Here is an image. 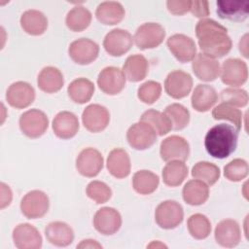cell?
<instances>
[{"instance_id":"6da1fadb","label":"cell","mask_w":249,"mask_h":249,"mask_svg":"<svg viewBox=\"0 0 249 249\" xmlns=\"http://www.w3.org/2000/svg\"><path fill=\"white\" fill-rule=\"evenodd\" d=\"M196 35L202 53L210 57H223L231 50L232 42L227 28L214 19H200L196 25Z\"/></svg>"},{"instance_id":"f1b7e54d","label":"cell","mask_w":249,"mask_h":249,"mask_svg":"<svg viewBox=\"0 0 249 249\" xmlns=\"http://www.w3.org/2000/svg\"><path fill=\"white\" fill-rule=\"evenodd\" d=\"M148 60L142 54L129 55L123 66V72L125 79L134 83L144 80L148 74Z\"/></svg>"},{"instance_id":"8d00e7d4","label":"cell","mask_w":249,"mask_h":249,"mask_svg":"<svg viewBox=\"0 0 249 249\" xmlns=\"http://www.w3.org/2000/svg\"><path fill=\"white\" fill-rule=\"evenodd\" d=\"M192 175L206 185H214L220 178L219 167L208 161H198L192 168Z\"/></svg>"},{"instance_id":"d590c367","label":"cell","mask_w":249,"mask_h":249,"mask_svg":"<svg viewBox=\"0 0 249 249\" xmlns=\"http://www.w3.org/2000/svg\"><path fill=\"white\" fill-rule=\"evenodd\" d=\"M140 121L150 124L154 128L156 133L160 136L167 134L172 129L171 122L168 117L164 113H161L155 109H149L145 111L142 114Z\"/></svg>"},{"instance_id":"7dc6e473","label":"cell","mask_w":249,"mask_h":249,"mask_svg":"<svg viewBox=\"0 0 249 249\" xmlns=\"http://www.w3.org/2000/svg\"><path fill=\"white\" fill-rule=\"evenodd\" d=\"M1 201H0V207L1 209L5 208L6 206L10 205L11 201H12V197H13V194L12 191L10 189V187L8 185H6L5 183H1Z\"/></svg>"},{"instance_id":"d4e9b609","label":"cell","mask_w":249,"mask_h":249,"mask_svg":"<svg viewBox=\"0 0 249 249\" xmlns=\"http://www.w3.org/2000/svg\"><path fill=\"white\" fill-rule=\"evenodd\" d=\"M107 169L118 179L124 178L130 173V159L127 152L122 148L112 150L107 158Z\"/></svg>"},{"instance_id":"e575fe53","label":"cell","mask_w":249,"mask_h":249,"mask_svg":"<svg viewBox=\"0 0 249 249\" xmlns=\"http://www.w3.org/2000/svg\"><path fill=\"white\" fill-rule=\"evenodd\" d=\"M91 21V13L83 6L71 9L65 18L66 26L74 32H81L89 27Z\"/></svg>"},{"instance_id":"bcb514c9","label":"cell","mask_w":249,"mask_h":249,"mask_svg":"<svg viewBox=\"0 0 249 249\" xmlns=\"http://www.w3.org/2000/svg\"><path fill=\"white\" fill-rule=\"evenodd\" d=\"M190 12L196 18H204L209 15L207 1H191Z\"/></svg>"},{"instance_id":"d6986e66","label":"cell","mask_w":249,"mask_h":249,"mask_svg":"<svg viewBox=\"0 0 249 249\" xmlns=\"http://www.w3.org/2000/svg\"><path fill=\"white\" fill-rule=\"evenodd\" d=\"M216 242L223 247H235L241 239V231L238 223L232 219H225L219 222L214 232Z\"/></svg>"},{"instance_id":"7402d4cb","label":"cell","mask_w":249,"mask_h":249,"mask_svg":"<svg viewBox=\"0 0 249 249\" xmlns=\"http://www.w3.org/2000/svg\"><path fill=\"white\" fill-rule=\"evenodd\" d=\"M53 130L60 139L74 137L79 130V121L77 116L68 111L59 112L53 120Z\"/></svg>"},{"instance_id":"4316f807","label":"cell","mask_w":249,"mask_h":249,"mask_svg":"<svg viewBox=\"0 0 249 249\" xmlns=\"http://www.w3.org/2000/svg\"><path fill=\"white\" fill-rule=\"evenodd\" d=\"M218 95L215 89L209 85H197L192 94L191 102L193 108L197 112L210 110L217 102Z\"/></svg>"},{"instance_id":"9a60e30c","label":"cell","mask_w":249,"mask_h":249,"mask_svg":"<svg viewBox=\"0 0 249 249\" xmlns=\"http://www.w3.org/2000/svg\"><path fill=\"white\" fill-rule=\"evenodd\" d=\"M84 126L90 132L104 130L110 122V113L106 107L99 104L87 106L82 114Z\"/></svg>"},{"instance_id":"8992f818","label":"cell","mask_w":249,"mask_h":249,"mask_svg":"<svg viewBox=\"0 0 249 249\" xmlns=\"http://www.w3.org/2000/svg\"><path fill=\"white\" fill-rule=\"evenodd\" d=\"M48 196L39 190L28 192L20 201L21 213L28 219L42 218L49 210Z\"/></svg>"},{"instance_id":"ab89813d","label":"cell","mask_w":249,"mask_h":249,"mask_svg":"<svg viewBox=\"0 0 249 249\" xmlns=\"http://www.w3.org/2000/svg\"><path fill=\"white\" fill-rule=\"evenodd\" d=\"M212 117L215 120H226L233 124V126L239 131L242 125V113L233 106L221 103L212 111Z\"/></svg>"},{"instance_id":"4dcf8cb0","label":"cell","mask_w":249,"mask_h":249,"mask_svg":"<svg viewBox=\"0 0 249 249\" xmlns=\"http://www.w3.org/2000/svg\"><path fill=\"white\" fill-rule=\"evenodd\" d=\"M182 196L186 203L190 205H200L208 199L209 188L200 180H191L185 184Z\"/></svg>"},{"instance_id":"5bb4252c","label":"cell","mask_w":249,"mask_h":249,"mask_svg":"<svg viewBox=\"0 0 249 249\" xmlns=\"http://www.w3.org/2000/svg\"><path fill=\"white\" fill-rule=\"evenodd\" d=\"M103 167V157L94 148H86L81 151L76 160L78 172L85 177H94L98 175Z\"/></svg>"},{"instance_id":"ee69618b","label":"cell","mask_w":249,"mask_h":249,"mask_svg":"<svg viewBox=\"0 0 249 249\" xmlns=\"http://www.w3.org/2000/svg\"><path fill=\"white\" fill-rule=\"evenodd\" d=\"M161 86L156 81H147L142 84L137 90V96L143 103L153 104L160 96Z\"/></svg>"},{"instance_id":"484cf974","label":"cell","mask_w":249,"mask_h":249,"mask_svg":"<svg viewBox=\"0 0 249 249\" xmlns=\"http://www.w3.org/2000/svg\"><path fill=\"white\" fill-rule=\"evenodd\" d=\"M125 12L123 5L116 1H105L100 3L95 11V17L102 24L115 25L124 18Z\"/></svg>"},{"instance_id":"277c9868","label":"cell","mask_w":249,"mask_h":249,"mask_svg":"<svg viewBox=\"0 0 249 249\" xmlns=\"http://www.w3.org/2000/svg\"><path fill=\"white\" fill-rule=\"evenodd\" d=\"M18 124L24 135L29 138H38L46 132L49 126V120L43 111L30 109L21 114Z\"/></svg>"},{"instance_id":"ffe728a7","label":"cell","mask_w":249,"mask_h":249,"mask_svg":"<svg viewBox=\"0 0 249 249\" xmlns=\"http://www.w3.org/2000/svg\"><path fill=\"white\" fill-rule=\"evenodd\" d=\"M13 240L18 249H38L42 246V236L30 224L18 225L13 231Z\"/></svg>"},{"instance_id":"b9f144b4","label":"cell","mask_w":249,"mask_h":249,"mask_svg":"<svg viewBox=\"0 0 249 249\" xmlns=\"http://www.w3.org/2000/svg\"><path fill=\"white\" fill-rule=\"evenodd\" d=\"M220 98L222 103L233 106L244 107L248 103V93L246 90L235 88H228L220 92Z\"/></svg>"},{"instance_id":"ac0fdd59","label":"cell","mask_w":249,"mask_h":249,"mask_svg":"<svg viewBox=\"0 0 249 249\" xmlns=\"http://www.w3.org/2000/svg\"><path fill=\"white\" fill-rule=\"evenodd\" d=\"M7 102L14 108L23 109L28 107L35 99L33 87L22 81L13 83L6 92Z\"/></svg>"},{"instance_id":"e0dca14e","label":"cell","mask_w":249,"mask_h":249,"mask_svg":"<svg viewBox=\"0 0 249 249\" xmlns=\"http://www.w3.org/2000/svg\"><path fill=\"white\" fill-rule=\"evenodd\" d=\"M93 226L98 232L104 235L114 234L122 226L121 214L115 208L102 207L94 214Z\"/></svg>"},{"instance_id":"2e32d148","label":"cell","mask_w":249,"mask_h":249,"mask_svg":"<svg viewBox=\"0 0 249 249\" xmlns=\"http://www.w3.org/2000/svg\"><path fill=\"white\" fill-rule=\"evenodd\" d=\"M167 47L180 62H190L196 55L195 41L184 34H174L167 39Z\"/></svg>"},{"instance_id":"cb8c5ba5","label":"cell","mask_w":249,"mask_h":249,"mask_svg":"<svg viewBox=\"0 0 249 249\" xmlns=\"http://www.w3.org/2000/svg\"><path fill=\"white\" fill-rule=\"evenodd\" d=\"M217 14L223 19L242 21L248 16V1H217Z\"/></svg>"},{"instance_id":"52a82bcc","label":"cell","mask_w":249,"mask_h":249,"mask_svg":"<svg viewBox=\"0 0 249 249\" xmlns=\"http://www.w3.org/2000/svg\"><path fill=\"white\" fill-rule=\"evenodd\" d=\"M126 139L133 149L146 150L157 141V133L150 124L140 121L127 129Z\"/></svg>"},{"instance_id":"7c38bea8","label":"cell","mask_w":249,"mask_h":249,"mask_svg":"<svg viewBox=\"0 0 249 249\" xmlns=\"http://www.w3.org/2000/svg\"><path fill=\"white\" fill-rule=\"evenodd\" d=\"M99 89L106 94L116 95L120 93L125 86V76L118 67L108 66L101 70L97 77Z\"/></svg>"},{"instance_id":"f35d334b","label":"cell","mask_w":249,"mask_h":249,"mask_svg":"<svg viewBox=\"0 0 249 249\" xmlns=\"http://www.w3.org/2000/svg\"><path fill=\"white\" fill-rule=\"evenodd\" d=\"M163 113L170 120L172 129L180 130L189 124L190 112L185 106L179 103H172L168 105Z\"/></svg>"},{"instance_id":"603a6c76","label":"cell","mask_w":249,"mask_h":249,"mask_svg":"<svg viewBox=\"0 0 249 249\" xmlns=\"http://www.w3.org/2000/svg\"><path fill=\"white\" fill-rule=\"evenodd\" d=\"M45 235L50 243L59 247L68 246L74 240L72 228L68 224L60 221L49 223L45 228Z\"/></svg>"},{"instance_id":"9c48e42d","label":"cell","mask_w":249,"mask_h":249,"mask_svg":"<svg viewBox=\"0 0 249 249\" xmlns=\"http://www.w3.org/2000/svg\"><path fill=\"white\" fill-rule=\"evenodd\" d=\"M220 73L222 82L231 87L242 86L248 78L247 65L239 58L226 59L223 62Z\"/></svg>"},{"instance_id":"1f68e13d","label":"cell","mask_w":249,"mask_h":249,"mask_svg":"<svg viewBox=\"0 0 249 249\" xmlns=\"http://www.w3.org/2000/svg\"><path fill=\"white\" fill-rule=\"evenodd\" d=\"M69 97L78 104H84L90 100L94 93V85L86 78H78L70 83L67 88Z\"/></svg>"},{"instance_id":"c3c4849f","label":"cell","mask_w":249,"mask_h":249,"mask_svg":"<svg viewBox=\"0 0 249 249\" xmlns=\"http://www.w3.org/2000/svg\"><path fill=\"white\" fill-rule=\"evenodd\" d=\"M102 246L95 240L85 239L82 240L80 244L77 245V248H101Z\"/></svg>"},{"instance_id":"ba28073f","label":"cell","mask_w":249,"mask_h":249,"mask_svg":"<svg viewBox=\"0 0 249 249\" xmlns=\"http://www.w3.org/2000/svg\"><path fill=\"white\" fill-rule=\"evenodd\" d=\"M68 53L75 63L87 65L96 59L99 53V47L90 39L80 38L70 44Z\"/></svg>"},{"instance_id":"d6a6232c","label":"cell","mask_w":249,"mask_h":249,"mask_svg":"<svg viewBox=\"0 0 249 249\" xmlns=\"http://www.w3.org/2000/svg\"><path fill=\"white\" fill-rule=\"evenodd\" d=\"M188 175V167L181 160H170L162 169L163 183L169 187L182 184Z\"/></svg>"},{"instance_id":"3957f363","label":"cell","mask_w":249,"mask_h":249,"mask_svg":"<svg viewBox=\"0 0 249 249\" xmlns=\"http://www.w3.org/2000/svg\"><path fill=\"white\" fill-rule=\"evenodd\" d=\"M184 218V211L181 204L175 200H165L160 202L155 211L156 223L165 230L178 227Z\"/></svg>"},{"instance_id":"7bdbcfd3","label":"cell","mask_w":249,"mask_h":249,"mask_svg":"<svg viewBox=\"0 0 249 249\" xmlns=\"http://www.w3.org/2000/svg\"><path fill=\"white\" fill-rule=\"evenodd\" d=\"M87 196L96 203H105L112 196V191L107 184L101 181H91L86 189Z\"/></svg>"},{"instance_id":"30bf717a","label":"cell","mask_w":249,"mask_h":249,"mask_svg":"<svg viewBox=\"0 0 249 249\" xmlns=\"http://www.w3.org/2000/svg\"><path fill=\"white\" fill-rule=\"evenodd\" d=\"M160 154L164 161H185L190 155V146L185 138L178 135H171L161 141Z\"/></svg>"},{"instance_id":"f6af8a7d","label":"cell","mask_w":249,"mask_h":249,"mask_svg":"<svg viewBox=\"0 0 249 249\" xmlns=\"http://www.w3.org/2000/svg\"><path fill=\"white\" fill-rule=\"evenodd\" d=\"M168 11L176 16H181L190 11L191 1L187 0H170L166 2Z\"/></svg>"},{"instance_id":"7a4b0ae2","label":"cell","mask_w":249,"mask_h":249,"mask_svg":"<svg viewBox=\"0 0 249 249\" xmlns=\"http://www.w3.org/2000/svg\"><path fill=\"white\" fill-rule=\"evenodd\" d=\"M237 138L238 130L234 126L219 124L207 131L204 138V146L211 157L226 159L235 151Z\"/></svg>"},{"instance_id":"4fadbf2b","label":"cell","mask_w":249,"mask_h":249,"mask_svg":"<svg viewBox=\"0 0 249 249\" xmlns=\"http://www.w3.org/2000/svg\"><path fill=\"white\" fill-rule=\"evenodd\" d=\"M133 44L131 34L124 29L116 28L106 34L103 40L105 51L112 56H121L126 53Z\"/></svg>"},{"instance_id":"44dd1931","label":"cell","mask_w":249,"mask_h":249,"mask_svg":"<svg viewBox=\"0 0 249 249\" xmlns=\"http://www.w3.org/2000/svg\"><path fill=\"white\" fill-rule=\"evenodd\" d=\"M193 72L201 81L212 82L220 75V63L202 53H197L192 63Z\"/></svg>"},{"instance_id":"836d02e7","label":"cell","mask_w":249,"mask_h":249,"mask_svg":"<svg viewBox=\"0 0 249 249\" xmlns=\"http://www.w3.org/2000/svg\"><path fill=\"white\" fill-rule=\"evenodd\" d=\"M160 183L159 176L149 170H139L132 177V186L136 193L140 195H150L154 193Z\"/></svg>"},{"instance_id":"8fae6325","label":"cell","mask_w":249,"mask_h":249,"mask_svg":"<svg viewBox=\"0 0 249 249\" xmlns=\"http://www.w3.org/2000/svg\"><path fill=\"white\" fill-rule=\"evenodd\" d=\"M192 88V76L182 70H174L170 72L164 81V89L166 93L174 99L186 97L190 93Z\"/></svg>"},{"instance_id":"5b68a950","label":"cell","mask_w":249,"mask_h":249,"mask_svg":"<svg viewBox=\"0 0 249 249\" xmlns=\"http://www.w3.org/2000/svg\"><path fill=\"white\" fill-rule=\"evenodd\" d=\"M165 37V30L156 22H146L140 25L135 31L133 40L140 50H148L159 47Z\"/></svg>"},{"instance_id":"74e56055","label":"cell","mask_w":249,"mask_h":249,"mask_svg":"<svg viewBox=\"0 0 249 249\" xmlns=\"http://www.w3.org/2000/svg\"><path fill=\"white\" fill-rule=\"evenodd\" d=\"M190 234L196 239H204L211 232V223L209 219L200 213L193 214L187 222Z\"/></svg>"},{"instance_id":"83f0119b","label":"cell","mask_w":249,"mask_h":249,"mask_svg":"<svg viewBox=\"0 0 249 249\" xmlns=\"http://www.w3.org/2000/svg\"><path fill=\"white\" fill-rule=\"evenodd\" d=\"M37 84L42 91L47 93H53L60 90L63 87V75L56 67H44L38 75Z\"/></svg>"},{"instance_id":"f546056e","label":"cell","mask_w":249,"mask_h":249,"mask_svg":"<svg viewBox=\"0 0 249 249\" xmlns=\"http://www.w3.org/2000/svg\"><path fill=\"white\" fill-rule=\"evenodd\" d=\"M20 25L27 34L39 36L46 31L48 19L46 16L38 10H27L20 17Z\"/></svg>"},{"instance_id":"60d3db41","label":"cell","mask_w":249,"mask_h":249,"mask_svg":"<svg viewBox=\"0 0 249 249\" xmlns=\"http://www.w3.org/2000/svg\"><path fill=\"white\" fill-rule=\"evenodd\" d=\"M248 163L243 159H234L224 167L225 177L231 182L243 180L248 175Z\"/></svg>"}]
</instances>
